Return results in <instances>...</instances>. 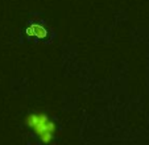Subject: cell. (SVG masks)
<instances>
[{"mask_svg":"<svg viewBox=\"0 0 149 145\" xmlns=\"http://www.w3.org/2000/svg\"><path fill=\"white\" fill-rule=\"evenodd\" d=\"M26 127L36 133V136L42 142H50L56 133V124L49 119V116L44 112H32L25 117Z\"/></svg>","mask_w":149,"mask_h":145,"instance_id":"cell-1","label":"cell"},{"mask_svg":"<svg viewBox=\"0 0 149 145\" xmlns=\"http://www.w3.org/2000/svg\"><path fill=\"white\" fill-rule=\"evenodd\" d=\"M26 34L31 37H34V38L44 40L48 36V31H46L45 26L40 25V24H32L26 28Z\"/></svg>","mask_w":149,"mask_h":145,"instance_id":"cell-2","label":"cell"}]
</instances>
